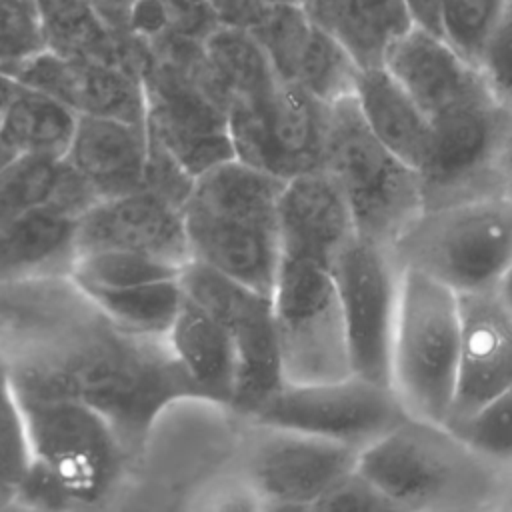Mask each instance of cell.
Segmentation results:
<instances>
[{
  "mask_svg": "<svg viewBox=\"0 0 512 512\" xmlns=\"http://www.w3.org/2000/svg\"><path fill=\"white\" fill-rule=\"evenodd\" d=\"M104 322L18 360L8 356L12 382L80 398L108 420L126 456L140 454L160 412L200 394L166 336H140Z\"/></svg>",
  "mask_w": 512,
  "mask_h": 512,
  "instance_id": "1",
  "label": "cell"
},
{
  "mask_svg": "<svg viewBox=\"0 0 512 512\" xmlns=\"http://www.w3.org/2000/svg\"><path fill=\"white\" fill-rule=\"evenodd\" d=\"M364 474L400 512L506 508L512 470L476 454L446 424L406 418L358 454Z\"/></svg>",
  "mask_w": 512,
  "mask_h": 512,
  "instance_id": "2",
  "label": "cell"
},
{
  "mask_svg": "<svg viewBox=\"0 0 512 512\" xmlns=\"http://www.w3.org/2000/svg\"><path fill=\"white\" fill-rule=\"evenodd\" d=\"M284 182L238 158L198 174L182 206L190 260L272 296Z\"/></svg>",
  "mask_w": 512,
  "mask_h": 512,
  "instance_id": "3",
  "label": "cell"
},
{
  "mask_svg": "<svg viewBox=\"0 0 512 512\" xmlns=\"http://www.w3.org/2000/svg\"><path fill=\"white\" fill-rule=\"evenodd\" d=\"M320 168L340 188L354 230L366 240L392 246L426 208L418 170L374 136L354 96L328 104Z\"/></svg>",
  "mask_w": 512,
  "mask_h": 512,
  "instance_id": "4",
  "label": "cell"
},
{
  "mask_svg": "<svg viewBox=\"0 0 512 512\" xmlns=\"http://www.w3.org/2000/svg\"><path fill=\"white\" fill-rule=\"evenodd\" d=\"M392 252L402 268L456 294L496 292L512 262V198L486 194L424 208Z\"/></svg>",
  "mask_w": 512,
  "mask_h": 512,
  "instance_id": "5",
  "label": "cell"
},
{
  "mask_svg": "<svg viewBox=\"0 0 512 512\" xmlns=\"http://www.w3.org/2000/svg\"><path fill=\"white\" fill-rule=\"evenodd\" d=\"M458 294L404 268L390 348V388L410 418L444 424L456 386Z\"/></svg>",
  "mask_w": 512,
  "mask_h": 512,
  "instance_id": "6",
  "label": "cell"
},
{
  "mask_svg": "<svg viewBox=\"0 0 512 512\" xmlns=\"http://www.w3.org/2000/svg\"><path fill=\"white\" fill-rule=\"evenodd\" d=\"M30 460L74 504H94L116 484L128 458L108 420L70 394L14 386Z\"/></svg>",
  "mask_w": 512,
  "mask_h": 512,
  "instance_id": "7",
  "label": "cell"
},
{
  "mask_svg": "<svg viewBox=\"0 0 512 512\" xmlns=\"http://www.w3.org/2000/svg\"><path fill=\"white\" fill-rule=\"evenodd\" d=\"M272 310L284 382L314 384L352 374L330 266L280 256Z\"/></svg>",
  "mask_w": 512,
  "mask_h": 512,
  "instance_id": "8",
  "label": "cell"
},
{
  "mask_svg": "<svg viewBox=\"0 0 512 512\" xmlns=\"http://www.w3.org/2000/svg\"><path fill=\"white\" fill-rule=\"evenodd\" d=\"M328 104L278 74L228 96L234 158L290 180L322 164Z\"/></svg>",
  "mask_w": 512,
  "mask_h": 512,
  "instance_id": "9",
  "label": "cell"
},
{
  "mask_svg": "<svg viewBox=\"0 0 512 512\" xmlns=\"http://www.w3.org/2000/svg\"><path fill=\"white\" fill-rule=\"evenodd\" d=\"M238 476L260 510H312L314 502L356 468L354 448L308 432L242 420Z\"/></svg>",
  "mask_w": 512,
  "mask_h": 512,
  "instance_id": "10",
  "label": "cell"
},
{
  "mask_svg": "<svg viewBox=\"0 0 512 512\" xmlns=\"http://www.w3.org/2000/svg\"><path fill=\"white\" fill-rule=\"evenodd\" d=\"M180 284L226 328L238 362L230 412L248 420L284 384L272 296L196 260L184 264Z\"/></svg>",
  "mask_w": 512,
  "mask_h": 512,
  "instance_id": "11",
  "label": "cell"
},
{
  "mask_svg": "<svg viewBox=\"0 0 512 512\" xmlns=\"http://www.w3.org/2000/svg\"><path fill=\"white\" fill-rule=\"evenodd\" d=\"M330 272L352 374L390 386V348L404 268L392 246L354 234L336 254Z\"/></svg>",
  "mask_w": 512,
  "mask_h": 512,
  "instance_id": "12",
  "label": "cell"
},
{
  "mask_svg": "<svg viewBox=\"0 0 512 512\" xmlns=\"http://www.w3.org/2000/svg\"><path fill=\"white\" fill-rule=\"evenodd\" d=\"M406 418L388 384L348 374L330 382H284L248 420L308 432L362 452Z\"/></svg>",
  "mask_w": 512,
  "mask_h": 512,
  "instance_id": "13",
  "label": "cell"
},
{
  "mask_svg": "<svg viewBox=\"0 0 512 512\" xmlns=\"http://www.w3.org/2000/svg\"><path fill=\"white\" fill-rule=\"evenodd\" d=\"M510 120L492 94L430 120L432 144L420 168L426 208L500 194L496 160Z\"/></svg>",
  "mask_w": 512,
  "mask_h": 512,
  "instance_id": "14",
  "label": "cell"
},
{
  "mask_svg": "<svg viewBox=\"0 0 512 512\" xmlns=\"http://www.w3.org/2000/svg\"><path fill=\"white\" fill-rule=\"evenodd\" d=\"M4 72L56 98L78 116H110L146 124V94L138 66L42 50Z\"/></svg>",
  "mask_w": 512,
  "mask_h": 512,
  "instance_id": "15",
  "label": "cell"
},
{
  "mask_svg": "<svg viewBox=\"0 0 512 512\" xmlns=\"http://www.w3.org/2000/svg\"><path fill=\"white\" fill-rule=\"evenodd\" d=\"M94 250H134L184 268L190 250L182 206L138 188L94 202L74 226L72 258Z\"/></svg>",
  "mask_w": 512,
  "mask_h": 512,
  "instance_id": "16",
  "label": "cell"
},
{
  "mask_svg": "<svg viewBox=\"0 0 512 512\" xmlns=\"http://www.w3.org/2000/svg\"><path fill=\"white\" fill-rule=\"evenodd\" d=\"M458 314L456 386L446 422L472 414L512 386V308L498 292H468L458 294Z\"/></svg>",
  "mask_w": 512,
  "mask_h": 512,
  "instance_id": "17",
  "label": "cell"
},
{
  "mask_svg": "<svg viewBox=\"0 0 512 512\" xmlns=\"http://www.w3.org/2000/svg\"><path fill=\"white\" fill-rule=\"evenodd\" d=\"M382 66L428 120L492 94L476 64L440 34L418 26H410L390 44Z\"/></svg>",
  "mask_w": 512,
  "mask_h": 512,
  "instance_id": "18",
  "label": "cell"
},
{
  "mask_svg": "<svg viewBox=\"0 0 512 512\" xmlns=\"http://www.w3.org/2000/svg\"><path fill=\"white\" fill-rule=\"evenodd\" d=\"M280 256L308 258L332 266L356 234L348 204L322 170H308L284 182L278 202Z\"/></svg>",
  "mask_w": 512,
  "mask_h": 512,
  "instance_id": "19",
  "label": "cell"
},
{
  "mask_svg": "<svg viewBox=\"0 0 512 512\" xmlns=\"http://www.w3.org/2000/svg\"><path fill=\"white\" fill-rule=\"evenodd\" d=\"M148 146L146 124L110 116H78L62 162L102 200L144 188Z\"/></svg>",
  "mask_w": 512,
  "mask_h": 512,
  "instance_id": "20",
  "label": "cell"
},
{
  "mask_svg": "<svg viewBox=\"0 0 512 512\" xmlns=\"http://www.w3.org/2000/svg\"><path fill=\"white\" fill-rule=\"evenodd\" d=\"M166 342L194 382L200 400L230 410L238 362L234 344L220 320L184 294L178 314L166 332Z\"/></svg>",
  "mask_w": 512,
  "mask_h": 512,
  "instance_id": "21",
  "label": "cell"
},
{
  "mask_svg": "<svg viewBox=\"0 0 512 512\" xmlns=\"http://www.w3.org/2000/svg\"><path fill=\"white\" fill-rule=\"evenodd\" d=\"M354 98L374 136L420 174L432 144V124L408 92L378 66L360 70Z\"/></svg>",
  "mask_w": 512,
  "mask_h": 512,
  "instance_id": "22",
  "label": "cell"
},
{
  "mask_svg": "<svg viewBox=\"0 0 512 512\" xmlns=\"http://www.w3.org/2000/svg\"><path fill=\"white\" fill-rule=\"evenodd\" d=\"M76 218L54 204L36 206L0 224V284L72 262Z\"/></svg>",
  "mask_w": 512,
  "mask_h": 512,
  "instance_id": "23",
  "label": "cell"
},
{
  "mask_svg": "<svg viewBox=\"0 0 512 512\" xmlns=\"http://www.w3.org/2000/svg\"><path fill=\"white\" fill-rule=\"evenodd\" d=\"M310 20L334 36L360 70L382 66L390 44L414 26L402 0H332Z\"/></svg>",
  "mask_w": 512,
  "mask_h": 512,
  "instance_id": "24",
  "label": "cell"
},
{
  "mask_svg": "<svg viewBox=\"0 0 512 512\" xmlns=\"http://www.w3.org/2000/svg\"><path fill=\"white\" fill-rule=\"evenodd\" d=\"M78 114L56 98L18 82L2 120L0 138L18 154L42 160H62L74 130Z\"/></svg>",
  "mask_w": 512,
  "mask_h": 512,
  "instance_id": "25",
  "label": "cell"
},
{
  "mask_svg": "<svg viewBox=\"0 0 512 512\" xmlns=\"http://www.w3.org/2000/svg\"><path fill=\"white\" fill-rule=\"evenodd\" d=\"M46 50L98 56L126 62L142 70V50L130 36L116 38L100 24L92 0H34Z\"/></svg>",
  "mask_w": 512,
  "mask_h": 512,
  "instance_id": "26",
  "label": "cell"
},
{
  "mask_svg": "<svg viewBox=\"0 0 512 512\" xmlns=\"http://www.w3.org/2000/svg\"><path fill=\"white\" fill-rule=\"evenodd\" d=\"M112 326L140 334L166 336L184 298L180 274L120 290L84 296Z\"/></svg>",
  "mask_w": 512,
  "mask_h": 512,
  "instance_id": "27",
  "label": "cell"
},
{
  "mask_svg": "<svg viewBox=\"0 0 512 512\" xmlns=\"http://www.w3.org/2000/svg\"><path fill=\"white\" fill-rule=\"evenodd\" d=\"M360 66L346 48L324 28L312 22L286 82L296 84L316 100L332 104L354 96Z\"/></svg>",
  "mask_w": 512,
  "mask_h": 512,
  "instance_id": "28",
  "label": "cell"
},
{
  "mask_svg": "<svg viewBox=\"0 0 512 512\" xmlns=\"http://www.w3.org/2000/svg\"><path fill=\"white\" fill-rule=\"evenodd\" d=\"M180 266L134 250H94L72 258L68 276L82 296L172 278Z\"/></svg>",
  "mask_w": 512,
  "mask_h": 512,
  "instance_id": "29",
  "label": "cell"
},
{
  "mask_svg": "<svg viewBox=\"0 0 512 512\" xmlns=\"http://www.w3.org/2000/svg\"><path fill=\"white\" fill-rule=\"evenodd\" d=\"M222 18L210 0H138L130 34L140 42L160 36H176L202 42Z\"/></svg>",
  "mask_w": 512,
  "mask_h": 512,
  "instance_id": "30",
  "label": "cell"
},
{
  "mask_svg": "<svg viewBox=\"0 0 512 512\" xmlns=\"http://www.w3.org/2000/svg\"><path fill=\"white\" fill-rule=\"evenodd\" d=\"M446 426L476 454L512 470V386L472 414L446 422Z\"/></svg>",
  "mask_w": 512,
  "mask_h": 512,
  "instance_id": "31",
  "label": "cell"
},
{
  "mask_svg": "<svg viewBox=\"0 0 512 512\" xmlns=\"http://www.w3.org/2000/svg\"><path fill=\"white\" fill-rule=\"evenodd\" d=\"M512 0H440V36L466 60L478 62Z\"/></svg>",
  "mask_w": 512,
  "mask_h": 512,
  "instance_id": "32",
  "label": "cell"
},
{
  "mask_svg": "<svg viewBox=\"0 0 512 512\" xmlns=\"http://www.w3.org/2000/svg\"><path fill=\"white\" fill-rule=\"evenodd\" d=\"M60 176V160L18 156L0 170V224L48 204Z\"/></svg>",
  "mask_w": 512,
  "mask_h": 512,
  "instance_id": "33",
  "label": "cell"
},
{
  "mask_svg": "<svg viewBox=\"0 0 512 512\" xmlns=\"http://www.w3.org/2000/svg\"><path fill=\"white\" fill-rule=\"evenodd\" d=\"M4 310V308H2ZM0 310V326L4 312ZM30 464L22 412L14 390L8 354L0 340V480L16 490Z\"/></svg>",
  "mask_w": 512,
  "mask_h": 512,
  "instance_id": "34",
  "label": "cell"
},
{
  "mask_svg": "<svg viewBox=\"0 0 512 512\" xmlns=\"http://www.w3.org/2000/svg\"><path fill=\"white\" fill-rule=\"evenodd\" d=\"M46 50L34 0H0V70Z\"/></svg>",
  "mask_w": 512,
  "mask_h": 512,
  "instance_id": "35",
  "label": "cell"
},
{
  "mask_svg": "<svg viewBox=\"0 0 512 512\" xmlns=\"http://www.w3.org/2000/svg\"><path fill=\"white\" fill-rule=\"evenodd\" d=\"M476 68L492 96L512 112V2L486 42Z\"/></svg>",
  "mask_w": 512,
  "mask_h": 512,
  "instance_id": "36",
  "label": "cell"
},
{
  "mask_svg": "<svg viewBox=\"0 0 512 512\" xmlns=\"http://www.w3.org/2000/svg\"><path fill=\"white\" fill-rule=\"evenodd\" d=\"M312 510H352V512H400L364 474L356 468L326 490Z\"/></svg>",
  "mask_w": 512,
  "mask_h": 512,
  "instance_id": "37",
  "label": "cell"
},
{
  "mask_svg": "<svg viewBox=\"0 0 512 512\" xmlns=\"http://www.w3.org/2000/svg\"><path fill=\"white\" fill-rule=\"evenodd\" d=\"M286 2H298V0H226L220 10V18L224 24L250 28L272 8Z\"/></svg>",
  "mask_w": 512,
  "mask_h": 512,
  "instance_id": "38",
  "label": "cell"
},
{
  "mask_svg": "<svg viewBox=\"0 0 512 512\" xmlns=\"http://www.w3.org/2000/svg\"><path fill=\"white\" fill-rule=\"evenodd\" d=\"M138 0H92L94 12L104 30L116 38L130 34V22Z\"/></svg>",
  "mask_w": 512,
  "mask_h": 512,
  "instance_id": "39",
  "label": "cell"
},
{
  "mask_svg": "<svg viewBox=\"0 0 512 512\" xmlns=\"http://www.w3.org/2000/svg\"><path fill=\"white\" fill-rule=\"evenodd\" d=\"M414 26L440 34V0H402Z\"/></svg>",
  "mask_w": 512,
  "mask_h": 512,
  "instance_id": "40",
  "label": "cell"
},
{
  "mask_svg": "<svg viewBox=\"0 0 512 512\" xmlns=\"http://www.w3.org/2000/svg\"><path fill=\"white\" fill-rule=\"evenodd\" d=\"M496 182L502 196L512 198V120L504 132L498 160H496Z\"/></svg>",
  "mask_w": 512,
  "mask_h": 512,
  "instance_id": "41",
  "label": "cell"
},
{
  "mask_svg": "<svg viewBox=\"0 0 512 512\" xmlns=\"http://www.w3.org/2000/svg\"><path fill=\"white\" fill-rule=\"evenodd\" d=\"M16 90H18V82L8 72L0 70V120H2V114Z\"/></svg>",
  "mask_w": 512,
  "mask_h": 512,
  "instance_id": "42",
  "label": "cell"
},
{
  "mask_svg": "<svg viewBox=\"0 0 512 512\" xmlns=\"http://www.w3.org/2000/svg\"><path fill=\"white\" fill-rule=\"evenodd\" d=\"M496 292H498V296L504 300V304L512 308V262H510V266L506 268V272H504V276H502V280H500Z\"/></svg>",
  "mask_w": 512,
  "mask_h": 512,
  "instance_id": "43",
  "label": "cell"
},
{
  "mask_svg": "<svg viewBox=\"0 0 512 512\" xmlns=\"http://www.w3.org/2000/svg\"><path fill=\"white\" fill-rule=\"evenodd\" d=\"M332 0H298V4L304 8V12L308 14V18H312L314 14H318L324 6H328Z\"/></svg>",
  "mask_w": 512,
  "mask_h": 512,
  "instance_id": "44",
  "label": "cell"
},
{
  "mask_svg": "<svg viewBox=\"0 0 512 512\" xmlns=\"http://www.w3.org/2000/svg\"><path fill=\"white\" fill-rule=\"evenodd\" d=\"M16 158H18V154L0 138V170H4Z\"/></svg>",
  "mask_w": 512,
  "mask_h": 512,
  "instance_id": "45",
  "label": "cell"
},
{
  "mask_svg": "<svg viewBox=\"0 0 512 512\" xmlns=\"http://www.w3.org/2000/svg\"><path fill=\"white\" fill-rule=\"evenodd\" d=\"M210 2L214 4V8H216V10H218V14H220V10H222V6H224V2H226V0H210Z\"/></svg>",
  "mask_w": 512,
  "mask_h": 512,
  "instance_id": "46",
  "label": "cell"
}]
</instances>
